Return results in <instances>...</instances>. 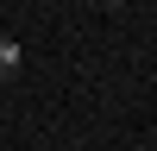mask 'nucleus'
<instances>
[{
  "label": "nucleus",
  "mask_w": 157,
  "mask_h": 151,
  "mask_svg": "<svg viewBox=\"0 0 157 151\" xmlns=\"http://www.w3.org/2000/svg\"><path fill=\"white\" fill-rule=\"evenodd\" d=\"M13 69H19V44H13V38H0V82H6Z\"/></svg>",
  "instance_id": "obj_1"
}]
</instances>
